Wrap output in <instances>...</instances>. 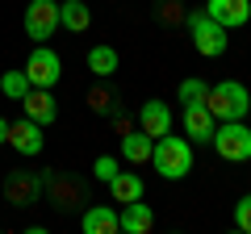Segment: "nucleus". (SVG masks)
<instances>
[{
  "mask_svg": "<svg viewBox=\"0 0 251 234\" xmlns=\"http://www.w3.org/2000/svg\"><path fill=\"white\" fill-rule=\"evenodd\" d=\"M151 163H155V171H159L163 180H184L188 171H193V142L188 138H176V134L155 138Z\"/></svg>",
  "mask_w": 251,
  "mask_h": 234,
  "instance_id": "obj_1",
  "label": "nucleus"
},
{
  "mask_svg": "<svg viewBox=\"0 0 251 234\" xmlns=\"http://www.w3.org/2000/svg\"><path fill=\"white\" fill-rule=\"evenodd\" d=\"M205 105H209V113H214L218 121H243L247 109H251V92H247V84H239V80H222V84L209 88Z\"/></svg>",
  "mask_w": 251,
  "mask_h": 234,
  "instance_id": "obj_2",
  "label": "nucleus"
},
{
  "mask_svg": "<svg viewBox=\"0 0 251 234\" xmlns=\"http://www.w3.org/2000/svg\"><path fill=\"white\" fill-rule=\"evenodd\" d=\"M188 38H193L197 54H205V59H218V54H226V46H230V29H222L205 9L188 13Z\"/></svg>",
  "mask_w": 251,
  "mask_h": 234,
  "instance_id": "obj_3",
  "label": "nucleus"
},
{
  "mask_svg": "<svg viewBox=\"0 0 251 234\" xmlns=\"http://www.w3.org/2000/svg\"><path fill=\"white\" fill-rule=\"evenodd\" d=\"M214 151L222 155L226 163H247L251 159V126H247V117L243 121H218L214 130Z\"/></svg>",
  "mask_w": 251,
  "mask_h": 234,
  "instance_id": "obj_4",
  "label": "nucleus"
},
{
  "mask_svg": "<svg viewBox=\"0 0 251 234\" xmlns=\"http://www.w3.org/2000/svg\"><path fill=\"white\" fill-rule=\"evenodd\" d=\"M25 75H29L34 88H54V84L63 80V59L46 42H38L34 50H29V59H25Z\"/></svg>",
  "mask_w": 251,
  "mask_h": 234,
  "instance_id": "obj_5",
  "label": "nucleus"
},
{
  "mask_svg": "<svg viewBox=\"0 0 251 234\" xmlns=\"http://www.w3.org/2000/svg\"><path fill=\"white\" fill-rule=\"evenodd\" d=\"M54 29H59V0H29L25 4V34L34 42H46Z\"/></svg>",
  "mask_w": 251,
  "mask_h": 234,
  "instance_id": "obj_6",
  "label": "nucleus"
},
{
  "mask_svg": "<svg viewBox=\"0 0 251 234\" xmlns=\"http://www.w3.org/2000/svg\"><path fill=\"white\" fill-rule=\"evenodd\" d=\"M4 197H9V205H38V197H42V176L38 171H13L9 180H4Z\"/></svg>",
  "mask_w": 251,
  "mask_h": 234,
  "instance_id": "obj_7",
  "label": "nucleus"
},
{
  "mask_svg": "<svg viewBox=\"0 0 251 234\" xmlns=\"http://www.w3.org/2000/svg\"><path fill=\"white\" fill-rule=\"evenodd\" d=\"M218 130V117L209 113V105H184V138L188 142H209Z\"/></svg>",
  "mask_w": 251,
  "mask_h": 234,
  "instance_id": "obj_8",
  "label": "nucleus"
},
{
  "mask_svg": "<svg viewBox=\"0 0 251 234\" xmlns=\"http://www.w3.org/2000/svg\"><path fill=\"white\" fill-rule=\"evenodd\" d=\"M42 142H46V138H42V126H38V121H29V117L9 126V146H13L17 155H25V159L42 155Z\"/></svg>",
  "mask_w": 251,
  "mask_h": 234,
  "instance_id": "obj_9",
  "label": "nucleus"
},
{
  "mask_svg": "<svg viewBox=\"0 0 251 234\" xmlns=\"http://www.w3.org/2000/svg\"><path fill=\"white\" fill-rule=\"evenodd\" d=\"M205 13L222 29H239V25H247V21H251V0H209Z\"/></svg>",
  "mask_w": 251,
  "mask_h": 234,
  "instance_id": "obj_10",
  "label": "nucleus"
},
{
  "mask_svg": "<svg viewBox=\"0 0 251 234\" xmlns=\"http://www.w3.org/2000/svg\"><path fill=\"white\" fill-rule=\"evenodd\" d=\"M21 109H25V117L38 121V126H50L54 117H59V105H54L50 88H29L25 96H21Z\"/></svg>",
  "mask_w": 251,
  "mask_h": 234,
  "instance_id": "obj_11",
  "label": "nucleus"
},
{
  "mask_svg": "<svg viewBox=\"0 0 251 234\" xmlns=\"http://www.w3.org/2000/svg\"><path fill=\"white\" fill-rule=\"evenodd\" d=\"M151 226H155V213H151V205H147L143 197L130 201V205H122V213H117V230L122 234H147Z\"/></svg>",
  "mask_w": 251,
  "mask_h": 234,
  "instance_id": "obj_12",
  "label": "nucleus"
},
{
  "mask_svg": "<svg viewBox=\"0 0 251 234\" xmlns=\"http://www.w3.org/2000/svg\"><path fill=\"white\" fill-rule=\"evenodd\" d=\"M138 130H147L151 138L172 134V109L163 105V100H147V105L138 109Z\"/></svg>",
  "mask_w": 251,
  "mask_h": 234,
  "instance_id": "obj_13",
  "label": "nucleus"
},
{
  "mask_svg": "<svg viewBox=\"0 0 251 234\" xmlns=\"http://www.w3.org/2000/svg\"><path fill=\"white\" fill-rule=\"evenodd\" d=\"M109 197H113V205H130V201L147 197L143 176H138V171H117L113 180H109Z\"/></svg>",
  "mask_w": 251,
  "mask_h": 234,
  "instance_id": "obj_14",
  "label": "nucleus"
},
{
  "mask_svg": "<svg viewBox=\"0 0 251 234\" xmlns=\"http://www.w3.org/2000/svg\"><path fill=\"white\" fill-rule=\"evenodd\" d=\"M92 25V13L84 0H59V29H67V34H84V29Z\"/></svg>",
  "mask_w": 251,
  "mask_h": 234,
  "instance_id": "obj_15",
  "label": "nucleus"
},
{
  "mask_svg": "<svg viewBox=\"0 0 251 234\" xmlns=\"http://www.w3.org/2000/svg\"><path fill=\"white\" fill-rule=\"evenodd\" d=\"M80 230L84 234H117V209L109 205H88L80 217Z\"/></svg>",
  "mask_w": 251,
  "mask_h": 234,
  "instance_id": "obj_16",
  "label": "nucleus"
},
{
  "mask_svg": "<svg viewBox=\"0 0 251 234\" xmlns=\"http://www.w3.org/2000/svg\"><path fill=\"white\" fill-rule=\"evenodd\" d=\"M151 146H155V138L147 134V130H130V134L122 138V159L134 163V167H143V163H151Z\"/></svg>",
  "mask_w": 251,
  "mask_h": 234,
  "instance_id": "obj_17",
  "label": "nucleus"
},
{
  "mask_svg": "<svg viewBox=\"0 0 251 234\" xmlns=\"http://www.w3.org/2000/svg\"><path fill=\"white\" fill-rule=\"evenodd\" d=\"M117 63H122V59H117V50H113V46H105V42L88 50V71L97 75V80H109V75L117 71Z\"/></svg>",
  "mask_w": 251,
  "mask_h": 234,
  "instance_id": "obj_18",
  "label": "nucleus"
},
{
  "mask_svg": "<svg viewBox=\"0 0 251 234\" xmlns=\"http://www.w3.org/2000/svg\"><path fill=\"white\" fill-rule=\"evenodd\" d=\"M29 88H34V84H29L25 67H21V71H4V75H0V92H4L9 100H21V96L29 92Z\"/></svg>",
  "mask_w": 251,
  "mask_h": 234,
  "instance_id": "obj_19",
  "label": "nucleus"
},
{
  "mask_svg": "<svg viewBox=\"0 0 251 234\" xmlns=\"http://www.w3.org/2000/svg\"><path fill=\"white\" fill-rule=\"evenodd\" d=\"M176 96H180V105H201V100L209 96V84H205V80H197V75H188V80H180Z\"/></svg>",
  "mask_w": 251,
  "mask_h": 234,
  "instance_id": "obj_20",
  "label": "nucleus"
},
{
  "mask_svg": "<svg viewBox=\"0 0 251 234\" xmlns=\"http://www.w3.org/2000/svg\"><path fill=\"white\" fill-rule=\"evenodd\" d=\"M117 171H122V163H117V159H113V155H100V159H97V163H92V176H97V180H105V184H109V180H113Z\"/></svg>",
  "mask_w": 251,
  "mask_h": 234,
  "instance_id": "obj_21",
  "label": "nucleus"
},
{
  "mask_svg": "<svg viewBox=\"0 0 251 234\" xmlns=\"http://www.w3.org/2000/svg\"><path fill=\"white\" fill-rule=\"evenodd\" d=\"M234 226H239L243 234H251V192H243L239 205H234Z\"/></svg>",
  "mask_w": 251,
  "mask_h": 234,
  "instance_id": "obj_22",
  "label": "nucleus"
},
{
  "mask_svg": "<svg viewBox=\"0 0 251 234\" xmlns=\"http://www.w3.org/2000/svg\"><path fill=\"white\" fill-rule=\"evenodd\" d=\"M109 105H113V100H109L105 92H92V109H97V113H109Z\"/></svg>",
  "mask_w": 251,
  "mask_h": 234,
  "instance_id": "obj_23",
  "label": "nucleus"
},
{
  "mask_svg": "<svg viewBox=\"0 0 251 234\" xmlns=\"http://www.w3.org/2000/svg\"><path fill=\"white\" fill-rule=\"evenodd\" d=\"M0 142H9V121L0 117Z\"/></svg>",
  "mask_w": 251,
  "mask_h": 234,
  "instance_id": "obj_24",
  "label": "nucleus"
}]
</instances>
